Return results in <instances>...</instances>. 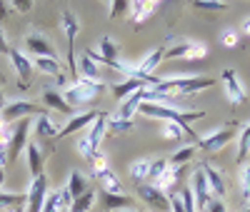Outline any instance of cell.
<instances>
[{"label":"cell","mask_w":250,"mask_h":212,"mask_svg":"<svg viewBox=\"0 0 250 212\" xmlns=\"http://www.w3.org/2000/svg\"><path fill=\"white\" fill-rule=\"evenodd\" d=\"M138 113L145 115V117H155V120H163V122H178V125H188L193 120H203L205 117L203 110H175V108L158 105V102H140Z\"/></svg>","instance_id":"6da1fadb"},{"label":"cell","mask_w":250,"mask_h":212,"mask_svg":"<svg viewBox=\"0 0 250 212\" xmlns=\"http://www.w3.org/2000/svg\"><path fill=\"white\" fill-rule=\"evenodd\" d=\"M215 80L213 77H165L155 85V93H165V95H193V93H200V90H208L213 88Z\"/></svg>","instance_id":"7a4b0ae2"},{"label":"cell","mask_w":250,"mask_h":212,"mask_svg":"<svg viewBox=\"0 0 250 212\" xmlns=\"http://www.w3.org/2000/svg\"><path fill=\"white\" fill-rule=\"evenodd\" d=\"M105 133H108V115H98L95 117V122L88 127V133L83 135L80 140H78V153L85 157L88 162L95 157V153L100 150V140L105 137Z\"/></svg>","instance_id":"3957f363"},{"label":"cell","mask_w":250,"mask_h":212,"mask_svg":"<svg viewBox=\"0 0 250 212\" xmlns=\"http://www.w3.org/2000/svg\"><path fill=\"white\" fill-rule=\"evenodd\" d=\"M60 30L65 33L68 38V68L73 80H78V55H75V38L80 33V20L70 13V10H62L60 13Z\"/></svg>","instance_id":"277c9868"},{"label":"cell","mask_w":250,"mask_h":212,"mask_svg":"<svg viewBox=\"0 0 250 212\" xmlns=\"http://www.w3.org/2000/svg\"><path fill=\"white\" fill-rule=\"evenodd\" d=\"M235 137H238V125L228 122L225 127H220V130H213V133H208L203 137H195V147H200V150H205V153H220L223 147L228 142H233Z\"/></svg>","instance_id":"5b68a950"},{"label":"cell","mask_w":250,"mask_h":212,"mask_svg":"<svg viewBox=\"0 0 250 212\" xmlns=\"http://www.w3.org/2000/svg\"><path fill=\"white\" fill-rule=\"evenodd\" d=\"M208 55V48L195 40H180L165 50V60H203Z\"/></svg>","instance_id":"8992f818"},{"label":"cell","mask_w":250,"mask_h":212,"mask_svg":"<svg viewBox=\"0 0 250 212\" xmlns=\"http://www.w3.org/2000/svg\"><path fill=\"white\" fill-rule=\"evenodd\" d=\"M135 193L140 195L143 202H148L155 212H170L168 193H163L160 187H155V185H150V182H140V185H135Z\"/></svg>","instance_id":"52a82bcc"},{"label":"cell","mask_w":250,"mask_h":212,"mask_svg":"<svg viewBox=\"0 0 250 212\" xmlns=\"http://www.w3.org/2000/svg\"><path fill=\"white\" fill-rule=\"evenodd\" d=\"M38 113L43 115V110H40L35 102H30V100H15V102H8V105H5L3 115H0V122L13 125V122H18V120L30 117V115H38Z\"/></svg>","instance_id":"ba28073f"},{"label":"cell","mask_w":250,"mask_h":212,"mask_svg":"<svg viewBox=\"0 0 250 212\" xmlns=\"http://www.w3.org/2000/svg\"><path fill=\"white\" fill-rule=\"evenodd\" d=\"M28 205H25V212H43L45 207V200H48V177L40 175V177H33L30 187H28Z\"/></svg>","instance_id":"9c48e42d"},{"label":"cell","mask_w":250,"mask_h":212,"mask_svg":"<svg viewBox=\"0 0 250 212\" xmlns=\"http://www.w3.org/2000/svg\"><path fill=\"white\" fill-rule=\"evenodd\" d=\"M28 133H30V117H23L15 122V130H13V142L8 147V162H15L20 150L28 147Z\"/></svg>","instance_id":"30bf717a"},{"label":"cell","mask_w":250,"mask_h":212,"mask_svg":"<svg viewBox=\"0 0 250 212\" xmlns=\"http://www.w3.org/2000/svg\"><path fill=\"white\" fill-rule=\"evenodd\" d=\"M95 95L98 93H93L88 85H83L80 80H75L73 85H68L65 90H62V97H65V102L70 105V108L75 110V108H80V105H88V102H93L95 100Z\"/></svg>","instance_id":"8fae6325"},{"label":"cell","mask_w":250,"mask_h":212,"mask_svg":"<svg viewBox=\"0 0 250 212\" xmlns=\"http://www.w3.org/2000/svg\"><path fill=\"white\" fill-rule=\"evenodd\" d=\"M220 80H223V88H225L228 100H230L233 105H243V102H245V90H243V82H240V77L235 75V70H233V68H225V70L220 73Z\"/></svg>","instance_id":"7c38bea8"},{"label":"cell","mask_w":250,"mask_h":212,"mask_svg":"<svg viewBox=\"0 0 250 212\" xmlns=\"http://www.w3.org/2000/svg\"><path fill=\"white\" fill-rule=\"evenodd\" d=\"M190 193H193V197H195V210H198V212H205V207H208V202L213 200V195H210V187H208V180H205L203 167L195 170Z\"/></svg>","instance_id":"4fadbf2b"},{"label":"cell","mask_w":250,"mask_h":212,"mask_svg":"<svg viewBox=\"0 0 250 212\" xmlns=\"http://www.w3.org/2000/svg\"><path fill=\"white\" fill-rule=\"evenodd\" d=\"M25 155H28V165H30V175L33 177L45 175V160L50 157V147H48V150H43L40 142H28Z\"/></svg>","instance_id":"5bb4252c"},{"label":"cell","mask_w":250,"mask_h":212,"mask_svg":"<svg viewBox=\"0 0 250 212\" xmlns=\"http://www.w3.org/2000/svg\"><path fill=\"white\" fill-rule=\"evenodd\" d=\"M8 55H10V62H13L18 77H20V88L28 90L30 75H33V70H35V68H33V60H30L25 53H20V50H8Z\"/></svg>","instance_id":"9a60e30c"},{"label":"cell","mask_w":250,"mask_h":212,"mask_svg":"<svg viewBox=\"0 0 250 212\" xmlns=\"http://www.w3.org/2000/svg\"><path fill=\"white\" fill-rule=\"evenodd\" d=\"M100 113L98 110H85V113H75L70 120H68V125L60 130V135L58 137H68V135H73V133H80V130H85V127H90L93 122H95V117H98Z\"/></svg>","instance_id":"2e32d148"},{"label":"cell","mask_w":250,"mask_h":212,"mask_svg":"<svg viewBox=\"0 0 250 212\" xmlns=\"http://www.w3.org/2000/svg\"><path fill=\"white\" fill-rule=\"evenodd\" d=\"M33 68L40 70L43 75H50L58 80V85H65V70H62V62L58 58H35Z\"/></svg>","instance_id":"e0dca14e"},{"label":"cell","mask_w":250,"mask_h":212,"mask_svg":"<svg viewBox=\"0 0 250 212\" xmlns=\"http://www.w3.org/2000/svg\"><path fill=\"white\" fill-rule=\"evenodd\" d=\"M70 205H73V197L68 193V187H58L55 193L48 195L43 212H70Z\"/></svg>","instance_id":"ac0fdd59"},{"label":"cell","mask_w":250,"mask_h":212,"mask_svg":"<svg viewBox=\"0 0 250 212\" xmlns=\"http://www.w3.org/2000/svg\"><path fill=\"white\" fill-rule=\"evenodd\" d=\"M25 48H28V53H33L35 58H58V55H55V48L50 45L43 35H38V33H30V35L25 38Z\"/></svg>","instance_id":"d6986e66"},{"label":"cell","mask_w":250,"mask_h":212,"mask_svg":"<svg viewBox=\"0 0 250 212\" xmlns=\"http://www.w3.org/2000/svg\"><path fill=\"white\" fill-rule=\"evenodd\" d=\"M155 10H158V3H155V0H135V3H130L128 18L133 20V25H143Z\"/></svg>","instance_id":"ffe728a7"},{"label":"cell","mask_w":250,"mask_h":212,"mask_svg":"<svg viewBox=\"0 0 250 212\" xmlns=\"http://www.w3.org/2000/svg\"><path fill=\"white\" fill-rule=\"evenodd\" d=\"M148 85H143L140 80H133V77H125L123 82H115V85H110V90H113V97L118 100V102H123V100H128L130 95H135L138 90H145Z\"/></svg>","instance_id":"44dd1931"},{"label":"cell","mask_w":250,"mask_h":212,"mask_svg":"<svg viewBox=\"0 0 250 212\" xmlns=\"http://www.w3.org/2000/svg\"><path fill=\"white\" fill-rule=\"evenodd\" d=\"M200 167H203V173H205L208 187H210V195L218 197V200H223V195H225V180L220 177V173H218L213 165H208V162H200Z\"/></svg>","instance_id":"7402d4cb"},{"label":"cell","mask_w":250,"mask_h":212,"mask_svg":"<svg viewBox=\"0 0 250 212\" xmlns=\"http://www.w3.org/2000/svg\"><path fill=\"white\" fill-rule=\"evenodd\" d=\"M98 182H100V193H110V195H123V185H120V177L113 173V170H103V173L93 175Z\"/></svg>","instance_id":"603a6c76"},{"label":"cell","mask_w":250,"mask_h":212,"mask_svg":"<svg viewBox=\"0 0 250 212\" xmlns=\"http://www.w3.org/2000/svg\"><path fill=\"white\" fill-rule=\"evenodd\" d=\"M43 102H45V108H53V110H58L60 115H68V117L75 115V110L65 102L62 93H58V90H45V93H43Z\"/></svg>","instance_id":"cb8c5ba5"},{"label":"cell","mask_w":250,"mask_h":212,"mask_svg":"<svg viewBox=\"0 0 250 212\" xmlns=\"http://www.w3.org/2000/svg\"><path fill=\"white\" fill-rule=\"evenodd\" d=\"M165 45H160V48H155V50H150L148 55H145L140 62H138V70L140 73H148V75H155V70H158V65H160V60H165Z\"/></svg>","instance_id":"d4e9b609"},{"label":"cell","mask_w":250,"mask_h":212,"mask_svg":"<svg viewBox=\"0 0 250 212\" xmlns=\"http://www.w3.org/2000/svg\"><path fill=\"white\" fill-rule=\"evenodd\" d=\"M100 197H103V207H105L108 212H113V210H130V207H135V197H130V195H110V193H100Z\"/></svg>","instance_id":"484cf974"},{"label":"cell","mask_w":250,"mask_h":212,"mask_svg":"<svg viewBox=\"0 0 250 212\" xmlns=\"http://www.w3.org/2000/svg\"><path fill=\"white\" fill-rule=\"evenodd\" d=\"M160 135L165 137V140H180L183 135H188V137H198L193 130H190V125H178V122H163V130H160Z\"/></svg>","instance_id":"4316f807"},{"label":"cell","mask_w":250,"mask_h":212,"mask_svg":"<svg viewBox=\"0 0 250 212\" xmlns=\"http://www.w3.org/2000/svg\"><path fill=\"white\" fill-rule=\"evenodd\" d=\"M35 135H38L40 140H53V137L60 135V130L55 127V122H53L48 115H40V117L35 120Z\"/></svg>","instance_id":"83f0119b"},{"label":"cell","mask_w":250,"mask_h":212,"mask_svg":"<svg viewBox=\"0 0 250 212\" xmlns=\"http://www.w3.org/2000/svg\"><path fill=\"white\" fill-rule=\"evenodd\" d=\"M28 205V195L25 193H3L0 190V212H8V210H15V207H25Z\"/></svg>","instance_id":"f1b7e54d"},{"label":"cell","mask_w":250,"mask_h":212,"mask_svg":"<svg viewBox=\"0 0 250 212\" xmlns=\"http://www.w3.org/2000/svg\"><path fill=\"white\" fill-rule=\"evenodd\" d=\"M250 155V122L240 127L238 133V165H245Z\"/></svg>","instance_id":"f546056e"},{"label":"cell","mask_w":250,"mask_h":212,"mask_svg":"<svg viewBox=\"0 0 250 212\" xmlns=\"http://www.w3.org/2000/svg\"><path fill=\"white\" fill-rule=\"evenodd\" d=\"M150 165H153V160H150V157L135 160V162L130 165V177L135 180V185H140V182H148V175H150Z\"/></svg>","instance_id":"4dcf8cb0"},{"label":"cell","mask_w":250,"mask_h":212,"mask_svg":"<svg viewBox=\"0 0 250 212\" xmlns=\"http://www.w3.org/2000/svg\"><path fill=\"white\" fill-rule=\"evenodd\" d=\"M68 193H70V197L73 200H78V197H83V195H85L88 193V187H85V177H83L80 175V170H73V173H70V180H68Z\"/></svg>","instance_id":"1f68e13d"},{"label":"cell","mask_w":250,"mask_h":212,"mask_svg":"<svg viewBox=\"0 0 250 212\" xmlns=\"http://www.w3.org/2000/svg\"><path fill=\"white\" fill-rule=\"evenodd\" d=\"M78 77H88V80H100V68L88 58V55H80L78 62Z\"/></svg>","instance_id":"d6a6232c"},{"label":"cell","mask_w":250,"mask_h":212,"mask_svg":"<svg viewBox=\"0 0 250 212\" xmlns=\"http://www.w3.org/2000/svg\"><path fill=\"white\" fill-rule=\"evenodd\" d=\"M195 150H198L195 145H185V147H180L175 155L168 157V165H170V167H185V162H190V160H193Z\"/></svg>","instance_id":"836d02e7"},{"label":"cell","mask_w":250,"mask_h":212,"mask_svg":"<svg viewBox=\"0 0 250 212\" xmlns=\"http://www.w3.org/2000/svg\"><path fill=\"white\" fill-rule=\"evenodd\" d=\"M238 180H240V197H243V202L250 205V162L240 165V175H238Z\"/></svg>","instance_id":"e575fe53"},{"label":"cell","mask_w":250,"mask_h":212,"mask_svg":"<svg viewBox=\"0 0 250 212\" xmlns=\"http://www.w3.org/2000/svg\"><path fill=\"white\" fill-rule=\"evenodd\" d=\"M170 165H168V157H153V165H150V175H148V182L150 185H155L160 177H163V173L168 170Z\"/></svg>","instance_id":"d590c367"},{"label":"cell","mask_w":250,"mask_h":212,"mask_svg":"<svg viewBox=\"0 0 250 212\" xmlns=\"http://www.w3.org/2000/svg\"><path fill=\"white\" fill-rule=\"evenodd\" d=\"M130 130H133V120H123L118 115H110L108 117V133L120 135V133H130Z\"/></svg>","instance_id":"8d00e7d4"},{"label":"cell","mask_w":250,"mask_h":212,"mask_svg":"<svg viewBox=\"0 0 250 212\" xmlns=\"http://www.w3.org/2000/svg\"><path fill=\"white\" fill-rule=\"evenodd\" d=\"M93 205H95V193H93V190H88V193L83 195V197L73 200V205H70V212H88Z\"/></svg>","instance_id":"74e56055"},{"label":"cell","mask_w":250,"mask_h":212,"mask_svg":"<svg viewBox=\"0 0 250 212\" xmlns=\"http://www.w3.org/2000/svg\"><path fill=\"white\" fill-rule=\"evenodd\" d=\"M13 130H15V122L8 125V122H0V150L8 153V147L13 142Z\"/></svg>","instance_id":"f35d334b"},{"label":"cell","mask_w":250,"mask_h":212,"mask_svg":"<svg viewBox=\"0 0 250 212\" xmlns=\"http://www.w3.org/2000/svg\"><path fill=\"white\" fill-rule=\"evenodd\" d=\"M130 13V3H128V0H113V3H110V20H115L118 15H128Z\"/></svg>","instance_id":"ab89813d"},{"label":"cell","mask_w":250,"mask_h":212,"mask_svg":"<svg viewBox=\"0 0 250 212\" xmlns=\"http://www.w3.org/2000/svg\"><path fill=\"white\" fill-rule=\"evenodd\" d=\"M90 167H93V175H98V173H103V170H108V157L103 155L100 150L95 153V157L90 160Z\"/></svg>","instance_id":"60d3db41"},{"label":"cell","mask_w":250,"mask_h":212,"mask_svg":"<svg viewBox=\"0 0 250 212\" xmlns=\"http://www.w3.org/2000/svg\"><path fill=\"white\" fill-rule=\"evenodd\" d=\"M238 40H240V33H235V30H225V33L220 35V42H223L225 48H235Z\"/></svg>","instance_id":"b9f144b4"},{"label":"cell","mask_w":250,"mask_h":212,"mask_svg":"<svg viewBox=\"0 0 250 212\" xmlns=\"http://www.w3.org/2000/svg\"><path fill=\"white\" fill-rule=\"evenodd\" d=\"M198 10H225L228 3H213V0H198V3H193Z\"/></svg>","instance_id":"7bdbcfd3"},{"label":"cell","mask_w":250,"mask_h":212,"mask_svg":"<svg viewBox=\"0 0 250 212\" xmlns=\"http://www.w3.org/2000/svg\"><path fill=\"white\" fill-rule=\"evenodd\" d=\"M205 212H228V207H225V202H223V200H218V197H213L210 202H208V207H205Z\"/></svg>","instance_id":"ee69618b"},{"label":"cell","mask_w":250,"mask_h":212,"mask_svg":"<svg viewBox=\"0 0 250 212\" xmlns=\"http://www.w3.org/2000/svg\"><path fill=\"white\" fill-rule=\"evenodd\" d=\"M10 8L20 10V13H28V10H33V3L30 0H15V3H10Z\"/></svg>","instance_id":"f6af8a7d"},{"label":"cell","mask_w":250,"mask_h":212,"mask_svg":"<svg viewBox=\"0 0 250 212\" xmlns=\"http://www.w3.org/2000/svg\"><path fill=\"white\" fill-rule=\"evenodd\" d=\"M10 48H8V40H5V33H3V28H0V53H8Z\"/></svg>","instance_id":"bcb514c9"},{"label":"cell","mask_w":250,"mask_h":212,"mask_svg":"<svg viewBox=\"0 0 250 212\" xmlns=\"http://www.w3.org/2000/svg\"><path fill=\"white\" fill-rule=\"evenodd\" d=\"M240 30H243L245 35H250V15H245V18H243V23H240Z\"/></svg>","instance_id":"7dc6e473"},{"label":"cell","mask_w":250,"mask_h":212,"mask_svg":"<svg viewBox=\"0 0 250 212\" xmlns=\"http://www.w3.org/2000/svg\"><path fill=\"white\" fill-rule=\"evenodd\" d=\"M8 10H10V3H0V20L8 18Z\"/></svg>","instance_id":"c3c4849f"},{"label":"cell","mask_w":250,"mask_h":212,"mask_svg":"<svg viewBox=\"0 0 250 212\" xmlns=\"http://www.w3.org/2000/svg\"><path fill=\"white\" fill-rule=\"evenodd\" d=\"M5 162H8V153L0 150V167H5Z\"/></svg>","instance_id":"681fc988"},{"label":"cell","mask_w":250,"mask_h":212,"mask_svg":"<svg viewBox=\"0 0 250 212\" xmlns=\"http://www.w3.org/2000/svg\"><path fill=\"white\" fill-rule=\"evenodd\" d=\"M5 105H8V102H5V97H3V93H0V115H3V110H5Z\"/></svg>","instance_id":"f907efd6"},{"label":"cell","mask_w":250,"mask_h":212,"mask_svg":"<svg viewBox=\"0 0 250 212\" xmlns=\"http://www.w3.org/2000/svg\"><path fill=\"white\" fill-rule=\"evenodd\" d=\"M3 182H5V167H0V187H3Z\"/></svg>","instance_id":"816d5d0a"}]
</instances>
